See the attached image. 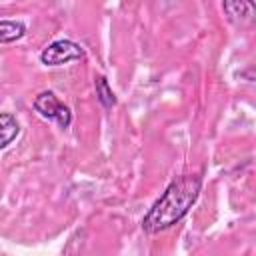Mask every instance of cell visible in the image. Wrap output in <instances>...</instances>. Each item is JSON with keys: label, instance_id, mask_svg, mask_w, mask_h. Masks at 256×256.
<instances>
[{"label": "cell", "instance_id": "cell-1", "mask_svg": "<svg viewBox=\"0 0 256 256\" xmlns=\"http://www.w3.org/2000/svg\"><path fill=\"white\" fill-rule=\"evenodd\" d=\"M202 190V176L182 174L174 178L142 218L146 234H158L178 224L194 206Z\"/></svg>", "mask_w": 256, "mask_h": 256}, {"label": "cell", "instance_id": "cell-7", "mask_svg": "<svg viewBox=\"0 0 256 256\" xmlns=\"http://www.w3.org/2000/svg\"><path fill=\"white\" fill-rule=\"evenodd\" d=\"M94 88H96L98 102H100L106 110H110V108L116 106V94H114V90L110 88V84H108V80H106L104 76H98V78L94 80Z\"/></svg>", "mask_w": 256, "mask_h": 256}, {"label": "cell", "instance_id": "cell-5", "mask_svg": "<svg viewBox=\"0 0 256 256\" xmlns=\"http://www.w3.org/2000/svg\"><path fill=\"white\" fill-rule=\"evenodd\" d=\"M26 34V26L20 20H0V42L2 44H10L20 40Z\"/></svg>", "mask_w": 256, "mask_h": 256}, {"label": "cell", "instance_id": "cell-3", "mask_svg": "<svg viewBox=\"0 0 256 256\" xmlns=\"http://www.w3.org/2000/svg\"><path fill=\"white\" fill-rule=\"evenodd\" d=\"M34 110L42 116V118H48V120H54L60 128H68L72 124V110L58 100V96L50 90H44L40 92L36 98H34Z\"/></svg>", "mask_w": 256, "mask_h": 256}, {"label": "cell", "instance_id": "cell-6", "mask_svg": "<svg viewBox=\"0 0 256 256\" xmlns=\"http://www.w3.org/2000/svg\"><path fill=\"white\" fill-rule=\"evenodd\" d=\"M0 132H2V144H0L2 148H6L20 134V124L10 112H2L0 114Z\"/></svg>", "mask_w": 256, "mask_h": 256}, {"label": "cell", "instance_id": "cell-2", "mask_svg": "<svg viewBox=\"0 0 256 256\" xmlns=\"http://www.w3.org/2000/svg\"><path fill=\"white\" fill-rule=\"evenodd\" d=\"M82 56H84V48L78 42L68 38H58L40 52V62L44 66H62V64L80 60Z\"/></svg>", "mask_w": 256, "mask_h": 256}, {"label": "cell", "instance_id": "cell-4", "mask_svg": "<svg viewBox=\"0 0 256 256\" xmlns=\"http://www.w3.org/2000/svg\"><path fill=\"white\" fill-rule=\"evenodd\" d=\"M222 10H224V14H226L232 22H238V24L256 20V4L250 2V0L224 2V4H222Z\"/></svg>", "mask_w": 256, "mask_h": 256}]
</instances>
